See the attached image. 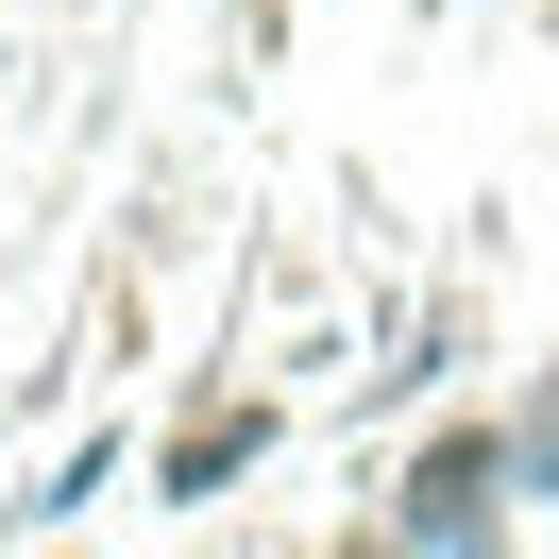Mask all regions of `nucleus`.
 I'll list each match as a JSON object with an SVG mask.
<instances>
[{
	"label": "nucleus",
	"instance_id": "1",
	"mask_svg": "<svg viewBox=\"0 0 559 559\" xmlns=\"http://www.w3.org/2000/svg\"><path fill=\"white\" fill-rule=\"evenodd\" d=\"M491 525H509V441H491V424H457V441L390 491V543H491Z\"/></svg>",
	"mask_w": 559,
	"mask_h": 559
},
{
	"label": "nucleus",
	"instance_id": "2",
	"mask_svg": "<svg viewBox=\"0 0 559 559\" xmlns=\"http://www.w3.org/2000/svg\"><path fill=\"white\" fill-rule=\"evenodd\" d=\"M254 441H272V424H254V407H238V424H204V441H170V491H221V475H238Z\"/></svg>",
	"mask_w": 559,
	"mask_h": 559
},
{
	"label": "nucleus",
	"instance_id": "3",
	"mask_svg": "<svg viewBox=\"0 0 559 559\" xmlns=\"http://www.w3.org/2000/svg\"><path fill=\"white\" fill-rule=\"evenodd\" d=\"M509 491H559V424H525V441H509Z\"/></svg>",
	"mask_w": 559,
	"mask_h": 559
}]
</instances>
